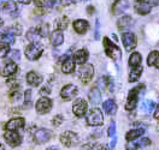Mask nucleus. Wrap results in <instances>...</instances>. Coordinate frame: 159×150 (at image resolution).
Listing matches in <instances>:
<instances>
[{"mask_svg": "<svg viewBox=\"0 0 159 150\" xmlns=\"http://www.w3.org/2000/svg\"><path fill=\"white\" fill-rule=\"evenodd\" d=\"M158 50H154V52H151L147 58V65L148 66H154V67H158Z\"/></svg>", "mask_w": 159, "mask_h": 150, "instance_id": "7c9ffc66", "label": "nucleus"}, {"mask_svg": "<svg viewBox=\"0 0 159 150\" xmlns=\"http://www.w3.org/2000/svg\"><path fill=\"white\" fill-rule=\"evenodd\" d=\"M143 133H145V129H134V130H130L127 133V136H125V139L128 140V142L135 140L136 138L141 137Z\"/></svg>", "mask_w": 159, "mask_h": 150, "instance_id": "bb28decb", "label": "nucleus"}, {"mask_svg": "<svg viewBox=\"0 0 159 150\" xmlns=\"http://www.w3.org/2000/svg\"><path fill=\"white\" fill-rule=\"evenodd\" d=\"M20 99V94L18 92V91H16V92H13V94H11V100L13 101H18Z\"/></svg>", "mask_w": 159, "mask_h": 150, "instance_id": "49530a36", "label": "nucleus"}, {"mask_svg": "<svg viewBox=\"0 0 159 150\" xmlns=\"http://www.w3.org/2000/svg\"><path fill=\"white\" fill-rule=\"evenodd\" d=\"M143 71V67L139 65V66H135V67H131L129 72V82L134 83L136 80H139V78L141 77V73Z\"/></svg>", "mask_w": 159, "mask_h": 150, "instance_id": "393cba45", "label": "nucleus"}, {"mask_svg": "<svg viewBox=\"0 0 159 150\" xmlns=\"http://www.w3.org/2000/svg\"><path fill=\"white\" fill-rule=\"evenodd\" d=\"M69 25V18L68 17H61L56 20V27L57 30H65Z\"/></svg>", "mask_w": 159, "mask_h": 150, "instance_id": "2f4dec72", "label": "nucleus"}, {"mask_svg": "<svg viewBox=\"0 0 159 150\" xmlns=\"http://www.w3.org/2000/svg\"><path fill=\"white\" fill-rule=\"evenodd\" d=\"M0 1H1V0H0Z\"/></svg>", "mask_w": 159, "mask_h": 150, "instance_id": "052dcab7", "label": "nucleus"}, {"mask_svg": "<svg viewBox=\"0 0 159 150\" xmlns=\"http://www.w3.org/2000/svg\"><path fill=\"white\" fill-rule=\"evenodd\" d=\"M134 25V19L130 16H122L118 20H117V27L120 31L130 29Z\"/></svg>", "mask_w": 159, "mask_h": 150, "instance_id": "2eb2a0df", "label": "nucleus"}, {"mask_svg": "<svg viewBox=\"0 0 159 150\" xmlns=\"http://www.w3.org/2000/svg\"><path fill=\"white\" fill-rule=\"evenodd\" d=\"M94 76V67L90 64H84L79 70V78L82 83H89Z\"/></svg>", "mask_w": 159, "mask_h": 150, "instance_id": "39448f33", "label": "nucleus"}, {"mask_svg": "<svg viewBox=\"0 0 159 150\" xmlns=\"http://www.w3.org/2000/svg\"><path fill=\"white\" fill-rule=\"evenodd\" d=\"M42 53H43V47L38 43H31L25 48V57L28 58V60H31V61L39 59L42 55Z\"/></svg>", "mask_w": 159, "mask_h": 150, "instance_id": "20e7f679", "label": "nucleus"}, {"mask_svg": "<svg viewBox=\"0 0 159 150\" xmlns=\"http://www.w3.org/2000/svg\"><path fill=\"white\" fill-rule=\"evenodd\" d=\"M9 52H10V47H9V45L0 42V59L5 58V57L7 55V53H9Z\"/></svg>", "mask_w": 159, "mask_h": 150, "instance_id": "e433bc0d", "label": "nucleus"}, {"mask_svg": "<svg viewBox=\"0 0 159 150\" xmlns=\"http://www.w3.org/2000/svg\"><path fill=\"white\" fill-rule=\"evenodd\" d=\"M36 29V31L39 32V35L41 36V37H46L47 35H48V32H50V28H48V25L47 24H40L39 27H36L35 28Z\"/></svg>", "mask_w": 159, "mask_h": 150, "instance_id": "473e14b6", "label": "nucleus"}, {"mask_svg": "<svg viewBox=\"0 0 159 150\" xmlns=\"http://www.w3.org/2000/svg\"><path fill=\"white\" fill-rule=\"evenodd\" d=\"M141 61H142L141 54L138 53V52H135V53H133V54L130 55L129 61H128V65H129L130 67H135V66L141 65Z\"/></svg>", "mask_w": 159, "mask_h": 150, "instance_id": "cd10ccee", "label": "nucleus"}, {"mask_svg": "<svg viewBox=\"0 0 159 150\" xmlns=\"http://www.w3.org/2000/svg\"><path fill=\"white\" fill-rule=\"evenodd\" d=\"M95 40H99L100 35H99V20H97V29H95Z\"/></svg>", "mask_w": 159, "mask_h": 150, "instance_id": "8fccbe9b", "label": "nucleus"}, {"mask_svg": "<svg viewBox=\"0 0 159 150\" xmlns=\"http://www.w3.org/2000/svg\"><path fill=\"white\" fill-rule=\"evenodd\" d=\"M1 42L2 43H6V45H13L15 43V35L12 34H7V32H2V36H1Z\"/></svg>", "mask_w": 159, "mask_h": 150, "instance_id": "72a5a7b5", "label": "nucleus"}, {"mask_svg": "<svg viewBox=\"0 0 159 150\" xmlns=\"http://www.w3.org/2000/svg\"><path fill=\"white\" fill-rule=\"evenodd\" d=\"M92 149H93V144H90V143H87V144H84V145L81 147V150H92Z\"/></svg>", "mask_w": 159, "mask_h": 150, "instance_id": "de8ad7c7", "label": "nucleus"}, {"mask_svg": "<svg viewBox=\"0 0 159 150\" xmlns=\"http://www.w3.org/2000/svg\"><path fill=\"white\" fill-rule=\"evenodd\" d=\"M82 1H86V0H82Z\"/></svg>", "mask_w": 159, "mask_h": 150, "instance_id": "bf43d9fd", "label": "nucleus"}, {"mask_svg": "<svg viewBox=\"0 0 159 150\" xmlns=\"http://www.w3.org/2000/svg\"><path fill=\"white\" fill-rule=\"evenodd\" d=\"M146 90V87L143 84H139L138 87H135L134 89H131L128 94V99L125 102V109L127 110H133L135 109L136 105H138V100L141 92H143Z\"/></svg>", "mask_w": 159, "mask_h": 150, "instance_id": "f257e3e1", "label": "nucleus"}, {"mask_svg": "<svg viewBox=\"0 0 159 150\" xmlns=\"http://www.w3.org/2000/svg\"><path fill=\"white\" fill-rule=\"evenodd\" d=\"M51 43L53 46H60L63 42H64V36H63V32L60 30H54L52 34H51V37H50Z\"/></svg>", "mask_w": 159, "mask_h": 150, "instance_id": "5701e85b", "label": "nucleus"}, {"mask_svg": "<svg viewBox=\"0 0 159 150\" xmlns=\"http://www.w3.org/2000/svg\"><path fill=\"white\" fill-rule=\"evenodd\" d=\"M50 92H51V87L48 85V84H47V85H45V87H43L42 89L40 90V94H41V95H43V96L48 95Z\"/></svg>", "mask_w": 159, "mask_h": 150, "instance_id": "37998d69", "label": "nucleus"}, {"mask_svg": "<svg viewBox=\"0 0 159 150\" xmlns=\"http://www.w3.org/2000/svg\"><path fill=\"white\" fill-rule=\"evenodd\" d=\"M122 42L125 47V50H133L136 47V43H138V39L136 36L133 34V32H124L123 36H122Z\"/></svg>", "mask_w": 159, "mask_h": 150, "instance_id": "1a4fd4ad", "label": "nucleus"}, {"mask_svg": "<svg viewBox=\"0 0 159 150\" xmlns=\"http://www.w3.org/2000/svg\"><path fill=\"white\" fill-rule=\"evenodd\" d=\"M0 150H5V147H4L1 143H0Z\"/></svg>", "mask_w": 159, "mask_h": 150, "instance_id": "6e6d98bb", "label": "nucleus"}, {"mask_svg": "<svg viewBox=\"0 0 159 150\" xmlns=\"http://www.w3.org/2000/svg\"><path fill=\"white\" fill-rule=\"evenodd\" d=\"M60 142L65 147H74L79 142V136L72 131H65L60 135Z\"/></svg>", "mask_w": 159, "mask_h": 150, "instance_id": "423d86ee", "label": "nucleus"}, {"mask_svg": "<svg viewBox=\"0 0 159 150\" xmlns=\"http://www.w3.org/2000/svg\"><path fill=\"white\" fill-rule=\"evenodd\" d=\"M102 108H104V112H105L106 114L113 115V114L116 113V110H117V105H116V102L112 100V99H110V100L104 102Z\"/></svg>", "mask_w": 159, "mask_h": 150, "instance_id": "b1692460", "label": "nucleus"}, {"mask_svg": "<svg viewBox=\"0 0 159 150\" xmlns=\"http://www.w3.org/2000/svg\"><path fill=\"white\" fill-rule=\"evenodd\" d=\"M134 9L139 15H147L152 10V6H149L148 4L143 0H136L134 4Z\"/></svg>", "mask_w": 159, "mask_h": 150, "instance_id": "f3484780", "label": "nucleus"}, {"mask_svg": "<svg viewBox=\"0 0 159 150\" xmlns=\"http://www.w3.org/2000/svg\"><path fill=\"white\" fill-rule=\"evenodd\" d=\"M4 32L12 34V35H20L22 28H20V25H13V27H11V28H7L6 30H4Z\"/></svg>", "mask_w": 159, "mask_h": 150, "instance_id": "4c0bfd02", "label": "nucleus"}, {"mask_svg": "<svg viewBox=\"0 0 159 150\" xmlns=\"http://www.w3.org/2000/svg\"><path fill=\"white\" fill-rule=\"evenodd\" d=\"M77 91H79V90H77V87H76V85H74V84H68V85H65V87L61 89L60 96H61L63 100L70 101L76 96Z\"/></svg>", "mask_w": 159, "mask_h": 150, "instance_id": "9b49d317", "label": "nucleus"}, {"mask_svg": "<svg viewBox=\"0 0 159 150\" xmlns=\"http://www.w3.org/2000/svg\"><path fill=\"white\" fill-rule=\"evenodd\" d=\"M35 108H36V112L39 114H46L52 109V100L43 96V97L38 100L36 105H35Z\"/></svg>", "mask_w": 159, "mask_h": 150, "instance_id": "0eeeda50", "label": "nucleus"}, {"mask_svg": "<svg viewBox=\"0 0 159 150\" xmlns=\"http://www.w3.org/2000/svg\"><path fill=\"white\" fill-rule=\"evenodd\" d=\"M35 5L39 6V7H51L54 2V0H34Z\"/></svg>", "mask_w": 159, "mask_h": 150, "instance_id": "c9c22d12", "label": "nucleus"}, {"mask_svg": "<svg viewBox=\"0 0 159 150\" xmlns=\"http://www.w3.org/2000/svg\"><path fill=\"white\" fill-rule=\"evenodd\" d=\"M129 9V1L128 0H117L112 5V13L113 15H120Z\"/></svg>", "mask_w": 159, "mask_h": 150, "instance_id": "4468645a", "label": "nucleus"}, {"mask_svg": "<svg viewBox=\"0 0 159 150\" xmlns=\"http://www.w3.org/2000/svg\"><path fill=\"white\" fill-rule=\"evenodd\" d=\"M47 150H58V149H57L56 147H51V148H48Z\"/></svg>", "mask_w": 159, "mask_h": 150, "instance_id": "5fc2aeb1", "label": "nucleus"}, {"mask_svg": "<svg viewBox=\"0 0 159 150\" xmlns=\"http://www.w3.org/2000/svg\"><path fill=\"white\" fill-rule=\"evenodd\" d=\"M143 1H146L149 6H157L158 5V0H143Z\"/></svg>", "mask_w": 159, "mask_h": 150, "instance_id": "09e8293b", "label": "nucleus"}, {"mask_svg": "<svg viewBox=\"0 0 159 150\" xmlns=\"http://www.w3.org/2000/svg\"><path fill=\"white\" fill-rule=\"evenodd\" d=\"M107 133H109V137H115V135H116V124H115V121H111Z\"/></svg>", "mask_w": 159, "mask_h": 150, "instance_id": "a19ab883", "label": "nucleus"}, {"mask_svg": "<svg viewBox=\"0 0 159 150\" xmlns=\"http://www.w3.org/2000/svg\"><path fill=\"white\" fill-rule=\"evenodd\" d=\"M104 47H105V53L109 55L111 59L118 60L122 57V52L119 49L117 45H115L109 37H104Z\"/></svg>", "mask_w": 159, "mask_h": 150, "instance_id": "f03ea898", "label": "nucleus"}, {"mask_svg": "<svg viewBox=\"0 0 159 150\" xmlns=\"http://www.w3.org/2000/svg\"><path fill=\"white\" fill-rule=\"evenodd\" d=\"M154 108H157V105L153 102V101H143L142 102V105H141V110L142 112H145L146 114H148V113H152Z\"/></svg>", "mask_w": 159, "mask_h": 150, "instance_id": "c756f323", "label": "nucleus"}, {"mask_svg": "<svg viewBox=\"0 0 159 150\" xmlns=\"http://www.w3.org/2000/svg\"><path fill=\"white\" fill-rule=\"evenodd\" d=\"M74 29L75 31L77 32V34H81V35H83V34H86L87 32V30L89 28V24H88V22L84 19H77L74 22Z\"/></svg>", "mask_w": 159, "mask_h": 150, "instance_id": "a211bd4d", "label": "nucleus"}, {"mask_svg": "<svg viewBox=\"0 0 159 150\" xmlns=\"http://www.w3.org/2000/svg\"><path fill=\"white\" fill-rule=\"evenodd\" d=\"M2 24H4V22H2V19H0V28L2 27Z\"/></svg>", "mask_w": 159, "mask_h": 150, "instance_id": "13d9d810", "label": "nucleus"}, {"mask_svg": "<svg viewBox=\"0 0 159 150\" xmlns=\"http://www.w3.org/2000/svg\"><path fill=\"white\" fill-rule=\"evenodd\" d=\"M88 9H89V13H93V12H94V10H93V9H94V7H93V6H89V7H88Z\"/></svg>", "mask_w": 159, "mask_h": 150, "instance_id": "864d4df0", "label": "nucleus"}, {"mask_svg": "<svg viewBox=\"0 0 159 150\" xmlns=\"http://www.w3.org/2000/svg\"><path fill=\"white\" fill-rule=\"evenodd\" d=\"M75 61L72 59V57H68L66 59L64 60V62H63V65H61V71L64 72V73H66V75H69V73H72L74 71H75Z\"/></svg>", "mask_w": 159, "mask_h": 150, "instance_id": "412c9836", "label": "nucleus"}, {"mask_svg": "<svg viewBox=\"0 0 159 150\" xmlns=\"http://www.w3.org/2000/svg\"><path fill=\"white\" fill-rule=\"evenodd\" d=\"M89 54H88V50L87 49H80L77 50L75 54H74V57H72V59H74V61L75 62H77V64H84L87 60H88V57Z\"/></svg>", "mask_w": 159, "mask_h": 150, "instance_id": "aec40b11", "label": "nucleus"}, {"mask_svg": "<svg viewBox=\"0 0 159 150\" xmlns=\"http://www.w3.org/2000/svg\"><path fill=\"white\" fill-rule=\"evenodd\" d=\"M138 144H139V147H147V145L151 144V140L148 138H142Z\"/></svg>", "mask_w": 159, "mask_h": 150, "instance_id": "c03bdc74", "label": "nucleus"}, {"mask_svg": "<svg viewBox=\"0 0 159 150\" xmlns=\"http://www.w3.org/2000/svg\"><path fill=\"white\" fill-rule=\"evenodd\" d=\"M16 72H17V65L12 60L4 62L2 66L0 67V75L4 76V77H10L12 75H15Z\"/></svg>", "mask_w": 159, "mask_h": 150, "instance_id": "9d476101", "label": "nucleus"}, {"mask_svg": "<svg viewBox=\"0 0 159 150\" xmlns=\"http://www.w3.org/2000/svg\"><path fill=\"white\" fill-rule=\"evenodd\" d=\"M63 115L61 114H58V115H56L54 118H53V120H52V124L54 125V126H59L60 124L63 122Z\"/></svg>", "mask_w": 159, "mask_h": 150, "instance_id": "79ce46f5", "label": "nucleus"}, {"mask_svg": "<svg viewBox=\"0 0 159 150\" xmlns=\"http://www.w3.org/2000/svg\"><path fill=\"white\" fill-rule=\"evenodd\" d=\"M17 1L20 2V4H24V5H28V4L31 2V0H17Z\"/></svg>", "mask_w": 159, "mask_h": 150, "instance_id": "603ef678", "label": "nucleus"}, {"mask_svg": "<svg viewBox=\"0 0 159 150\" xmlns=\"http://www.w3.org/2000/svg\"><path fill=\"white\" fill-rule=\"evenodd\" d=\"M72 110L77 118H82L87 112V101L83 99H77L72 106Z\"/></svg>", "mask_w": 159, "mask_h": 150, "instance_id": "f8f14e48", "label": "nucleus"}, {"mask_svg": "<svg viewBox=\"0 0 159 150\" xmlns=\"http://www.w3.org/2000/svg\"><path fill=\"white\" fill-rule=\"evenodd\" d=\"M27 82L29 83V85L39 87L42 83V76H40L39 73H36L35 71H30L27 75Z\"/></svg>", "mask_w": 159, "mask_h": 150, "instance_id": "6ab92c4d", "label": "nucleus"}, {"mask_svg": "<svg viewBox=\"0 0 159 150\" xmlns=\"http://www.w3.org/2000/svg\"><path fill=\"white\" fill-rule=\"evenodd\" d=\"M112 138H113V139H112L111 144H110V148H111V149H113L115 145H116V143H117V137H112Z\"/></svg>", "mask_w": 159, "mask_h": 150, "instance_id": "3c124183", "label": "nucleus"}, {"mask_svg": "<svg viewBox=\"0 0 159 150\" xmlns=\"http://www.w3.org/2000/svg\"><path fill=\"white\" fill-rule=\"evenodd\" d=\"M77 0H60V2H61V5L63 6H69V5H72V4H75Z\"/></svg>", "mask_w": 159, "mask_h": 150, "instance_id": "a18cd8bd", "label": "nucleus"}, {"mask_svg": "<svg viewBox=\"0 0 159 150\" xmlns=\"http://www.w3.org/2000/svg\"><path fill=\"white\" fill-rule=\"evenodd\" d=\"M51 137H52V132L50 130H47V129H40L34 135V139L39 144L46 143L47 140L51 139Z\"/></svg>", "mask_w": 159, "mask_h": 150, "instance_id": "ddd939ff", "label": "nucleus"}, {"mask_svg": "<svg viewBox=\"0 0 159 150\" xmlns=\"http://www.w3.org/2000/svg\"><path fill=\"white\" fill-rule=\"evenodd\" d=\"M138 148H139V144L134 140L128 142V144L125 145V150H138Z\"/></svg>", "mask_w": 159, "mask_h": 150, "instance_id": "ea45409f", "label": "nucleus"}, {"mask_svg": "<svg viewBox=\"0 0 159 150\" xmlns=\"http://www.w3.org/2000/svg\"><path fill=\"white\" fill-rule=\"evenodd\" d=\"M89 101L92 105H94V106H97V105H99L100 102H101V94H100V91L98 88H93V89L89 91Z\"/></svg>", "mask_w": 159, "mask_h": 150, "instance_id": "a878e982", "label": "nucleus"}, {"mask_svg": "<svg viewBox=\"0 0 159 150\" xmlns=\"http://www.w3.org/2000/svg\"><path fill=\"white\" fill-rule=\"evenodd\" d=\"M4 138L7 142V144L12 147V148H16L20 145L22 143V137L16 132V131H6L5 135H4Z\"/></svg>", "mask_w": 159, "mask_h": 150, "instance_id": "6e6552de", "label": "nucleus"}, {"mask_svg": "<svg viewBox=\"0 0 159 150\" xmlns=\"http://www.w3.org/2000/svg\"><path fill=\"white\" fill-rule=\"evenodd\" d=\"M104 122V117L99 108H93L87 114V124L90 126H101Z\"/></svg>", "mask_w": 159, "mask_h": 150, "instance_id": "7ed1b4c3", "label": "nucleus"}, {"mask_svg": "<svg viewBox=\"0 0 159 150\" xmlns=\"http://www.w3.org/2000/svg\"><path fill=\"white\" fill-rule=\"evenodd\" d=\"M156 119H158V109H156Z\"/></svg>", "mask_w": 159, "mask_h": 150, "instance_id": "4d7b16f0", "label": "nucleus"}, {"mask_svg": "<svg viewBox=\"0 0 159 150\" xmlns=\"http://www.w3.org/2000/svg\"><path fill=\"white\" fill-rule=\"evenodd\" d=\"M2 11H4L5 13H7V15H13V16H17V15H18L17 5H16V2L12 1V0L5 2V4L2 5Z\"/></svg>", "mask_w": 159, "mask_h": 150, "instance_id": "4be33fe9", "label": "nucleus"}, {"mask_svg": "<svg viewBox=\"0 0 159 150\" xmlns=\"http://www.w3.org/2000/svg\"><path fill=\"white\" fill-rule=\"evenodd\" d=\"M9 58H10V60H20V50H10L9 53Z\"/></svg>", "mask_w": 159, "mask_h": 150, "instance_id": "58836bf2", "label": "nucleus"}, {"mask_svg": "<svg viewBox=\"0 0 159 150\" xmlns=\"http://www.w3.org/2000/svg\"><path fill=\"white\" fill-rule=\"evenodd\" d=\"M27 39L31 42V43H38L42 37L39 35V32L36 31V29L35 28H31V29L27 32Z\"/></svg>", "mask_w": 159, "mask_h": 150, "instance_id": "c85d7f7f", "label": "nucleus"}, {"mask_svg": "<svg viewBox=\"0 0 159 150\" xmlns=\"http://www.w3.org/2000/svg\"><path fill=\"white\" fill-rule=\"evenodd\" d=\"M24 119L23 118H13L6 124V130L7 131H18L24 127Z\"/></svg>", "mask_w": 159, "mask_h": 150, "instance_id": "dca6fc26", "label": "nucleus"}, {"mask_svg": "<svg viewBox=\"0 0 159 150\" xmlns=\"http://www.w3.org/2000/svg\"><path fill=\"white\" fill-rule=\"evenodd\" d=\"M31 107V90L28 89L24 92V108Z\"/></svg>", "mask_w": 159, "mask_h": 150, "instance_id": "f704fd0d", "label": "nucleus"}]
</instances>
